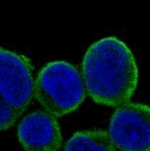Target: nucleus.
<instances>
[{
	"mask_svg": "<svg viewBox=\"0 0 150 151\" xmlns=\"http://www.w3.org/2000/svg\"><path fill=\"white\" fill-rule=\"evenodd\" d=\"M85 91L95 104L118 107L131 101L139 69L129 47L116 37L95 42L82 63Z\"/></svg>",
	"mask_w": 150,
	"mask_h": 151,
	"instance_id": "obj_1",
	"label": "nucleus"
},
{
	"mask_svg": "<svg viewBox=\"0 0 150 151\" xmlns=\"http://www.w3.org/2000/svg\"><path fill=\"white\" fill-rule=\"evenodd\" d=\"M34 97L56 117L76 110L86 97L84 82L77 68L62 60L51 62L34 79Z\"/></svg>",
	"mask_w": 150,
	"mask_h": 151,
	"instance_id": "obj_2",
	"label": "nucleus"
},
{
	"mask_svg": "<svg viewBox=\"0 0 150 151\" xmlns=\"http://www.w3.org/2000/svg\"><path fill=\"white\" fill-rule=\"evenodd\" d=\"M32 71L27 58L0 48V99L19 116L34 97Z\"/></svg>",
	"mask_w": 150,
	"mask_h": 151,
	"instance_id": "obj_3",
	"label": "nucleus"
},
{
	"mask_svg": "<svg viewBox=\"0 0 150 151\" xmlns=\"http://www.w3.org/2000/svg\"><path fill=\"white\" fill-rule=\"evenodd\" d=\"M108 134L121 151H149V106L131 101L118 106L111 116Z\"/></svg>",
	"mask_w": 150,
	"mask_h": 151,
	"instance_id": "obj_4",
	"label": "nucleus"
},
{
	"mask_svg": "<svg viewBox=\"0 0 150 151\" xmlns=\"http://www.w3.org/2000/svg\"><path fill=\"white\" fill-rule=\"evenodd\" d=\"M18 137L24 151H60L62 145L57 117L46 110L34 111L22 119Z\"/></svg>",
	"mask_w": 150,
	"mask_h": 151,
	"instance_id": "obj_5",
	"label": "nucleus"
},
{
	"mask_svg": "<svg viewBox=\"0 0 150 151\" xmlns=\"http://www.w3.org/2000/svg\"><path fill=\"white\" fill-rule=\"evenodd\" d=\"M65 151H116V147L106 131H79L66 141Z\"/></svg>",
	"mask_w": 150,
	"mask_h": 151,
	"instance_id": "obj_6",
	"label": "nucleus"
},
{
	"mask_svg": "<svg viewBox=\"0 0 150 151\" xmlns=\"http://www.w3.org/2000/svg\"><path fill=\"white\" fill-rule=\"evenodd\" d=\"M19 118L20 116L15 111H13L8 105H6L0 99V132L14 126L15 122Z\"/></svg>",
	"mask_w": 150,
	"mask_h": 151,
	"instance_id": "obj_7",
	"label": "nucleus"
}]
</instances>
